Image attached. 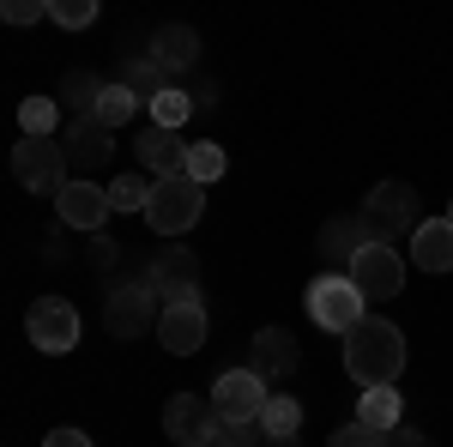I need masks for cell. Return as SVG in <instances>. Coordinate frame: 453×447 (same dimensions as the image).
Masks as SVG:
<instances>
[{
    "mask_svg": "<svg viewBox=\"0 0 453 447\" xmlns=\"http://www.w3.org/2000/svg\"><path fill=\"white\" fill-rule=\"evenodd\" d=\"M145 55H151L164 73H188L194 61H200V31H194V25H157Z\"/></svg>",
    "mask_w": 453,
    "mask_h": 447,
    "instance_id": "cell-18",
    "label": "cell"
},
{
    "mask_svg": "<svg viewBox=\"0 0 453 447\" xmlns=\"http://www.w3.org/2000/svg\"><path fill=\"white\" fill-rule=\"evenodd\" d=\"M260 429H266V442H296V429H303V405H296L290 393H273L266 412H260Z\"/></svg>",
    "mask_w": 453,
    "mask_h": 447,
    "instance_id": "cell-23",
    "label": "cell"
},
{
    "mask_svg": "<svg viewBox=\"0 0 453 447\" xmlns=\"http://www.w3.org/2000/svg\"><path fill=\"white\" fill-rule=\"evenodd\" d=\"M375 242H381V230H375L363 212H339V218L320 224V242H314V248H320L326 266H345V273H350V260H357L363 248H375Z\"/></svg>",
    "mask_w": 453,
    "mask_h": 447,
    "instance_id": "cell-12",
    "label": "cell"
},
{
    "mask_svg": "<svg viewBox=\"0 0 453 447\" xmlns=\"http://www.w3.org/2000/svg\"><path fill=\"white\" fill-rule=\"evenodd\" d=\"M266 381L254 375V369H224V375L211 381V412L224 417V423H260L266 412Z\"/></svg>",
    "mask_w": 453,
    "mask_h": 447,
    "instance_id": "cell-9",
    "label": "cell"
},
{
    "mask_svg": "<svg viewBox=\"0 0 453 447\" xmlns=\"http://www.w3.org/2000/svg\"><path fill=\"white\" fill-rule=\"evenodd\" d=\"M248 369L260 381H290L303 369V344L290 339L284 327H260V333L248 339Z\"/></svg>",
    "mask_w": 453,
    "mask_h": 447,
    "instance_id": "cell-13",
    "label": "cell"
},
{
    "mask_svg": "<svg viewBox=\"0 0 453 447\" xmlns=\"http://www.w3.org/2000/svg\"><path fill=\"white\" fill-rule=\"evenodd\" d=\"M55 212H61V224H67V230L97 236V230H104V218L115 206H109V188H97V181H67V188H61V200H55Z\"/></svg>",
    "mask_w": 453,
    "mask_h": 447,
    "instance_id": "cell-14",
    "label": "cell"
},
{
    "mask_svg": "<svg viewBox=\"0 0 453 447\" xmlns=\"http://www.w3.org/2000/svg\"><path fill=\"white\" fill-rule=\"evenodd\" d=\"M12 175H19L25 194H49V200H61V188L73 181L61 139H19V145H12Z\"/></svg>",
    "mask_w": 453,
    "mask_h": 447,
    "instance_id": "cell-4",
    "label": "cell"
},
{
    "mask_svg": "<svg viewBox=\"0 0 453 447\" xmlns=\"http://www.w3.org/2000/svg\"><path fill=\"white\" fill-rule=\"evenodd\" d=\"M25 333L42 357H67L73 344H79V309H73L67 297H36L31 309H25Z\"/></svg>",
    "mask_w": 453,
    "mask_h": 447,
    "instance_id": "cell-8",
    "label": "cell"
},
{
    "mask_svg": "<svg viewBox=\"0 0 453 447\" xmlns=\"http://www.w3.org/2000/svg\"><path fill=\"white\" fill-rule=\"evenodd\" d=\"M42 447H97V442H91L85 429H73V423H67V429H49V435H42Z\"/></svg>",
    "mask_w": 453,
    "mask_h": 447,
    "instance_id": "cell-35",
    "label": "cell"
},
{
    "mask_svg": "<svg viewBox=\"0 0 453 447\" xmlns=\"http://www.w3.org/2000/svg\"><path fill=\"white\" fill-rule=\"evenodd\" d=\"M363 218L381 230V242L393 236H418V224H423V212H418V188L411 181H375L369 188V200H363Z\"/></svg>",
    "mask_w": 453,
    "mask_h": 447,
    "instance_id": "cell-6",
    "label": "cell"
},
{
    "mask_svg": "<svg viewBox=\"0 0 453 447\" xmlns=\"http://www.w3.org/2000/svg\"><path fill=\"white\" fill-rule=\"evenodd\" d=\"M49 19L67 25V31H85L97 19V0H49Z\"/></svg>",
    "mask_w": 453,
    "mask_h": 447,
    "instance_id": "cell-30",
    "label": "cell"
},
{
    "mask_svg": "<svg viewBox=\"0 0 453 447\" xmlns=\"http://www.w3.org/2000/svg\"><path fill=\"white\" fill-rule=\"evenodd\" d=\"M0 19L6 25H36V19H49V0H6Z\"/></svg>",
    "mask_w": 453,
    "mask_h": 447,
    "instance_id": "cell-33",
    "label": "cell"
},
{
    "mask_svg": "<svg viewBox=\"0 0 453 447\" xmlns=\"http://www.w3.org/2000/svg\"><path fill=\"white\" fill-rule=\"evenodd\" d=\"M121 85H127V91H134V97L151 109L164 91H170V73L157 67L151 55H134V49H127V61H121Z\"/></svg>",
    "mask_w": 453,
    "mask_h": 447,
    "instance_id": "cell-21",
    "label": "cell"
},
{
    "mask_svg": "<svg viewBox=\"0 0 453 447\" xmlns=\"http://www.w3.org/2000/svg\"><path fill=\"white\" fill-rule=\"evenodd\" d=\"M399 417H405V399H399V387H369L363 399H357V423H369V429H399Z\"/></svg>",
    "mask_w": 453,
    "mask_h": 447,
    "instance_id": "cell-22",
    "label": "cell"
},
{
    "mask_svg": "<svg viewBox=\"0 0 453 447\" xmlns=\"http://www.w3.org/2000/svg\"><path fill=\"white\" fill-rule=\"evenodd\" d=\"M145 200H151V175H134V170H127V175H115V181H109V206H115V212H145Z\"/></svg>",
    "mask_w": 453,
    "mask_h": 447,
    "instance_id": "cell-27",
    "label": "cell"
},
{
    "mask_svg": "<svg viewBox=\"0 0 453 447\" xmlns=\"http://www.w3.org/2000/svg\"><path fill=\"white\" fill-rule=\"evenodd\" d=\"M140 164L151 181H164V175H181V164H188V145H181V134H170V127H157V121H145L140 127Z\"/></svg>",
    "mask_w": 453,
    "mask_h": 447,
    "instance_id": "cell-17",
    "label": "cell"
},
{
    "mask_svg": "<svg viewBox=\"0 0 453 447\" xmlns=\"http://www.w3.org/2000/svg\"><path fill=\"white\" fill-rule=\"evenodd\" d=\"M448 224H453V200H448Z\"/></svg>",
    "mask_w": 453,
    "mask_h": 447,
    "instance_id": "cell-37",
    "label": "cell"
},
{
    "mask_svg": "<svg viewBox=\"0 0 453 447\" xmlns=\"http://www.w3.org/2000/svg\"><path fill=\"white\" fill-rule=\"evenodd\" d=\"M211 423H218V412H211V399H200V393H175L170 405H164V435H175V447L206 442Z\"/></svg>",
    "mask_w": 453,
    "mask_h": 447,
    "instance_id": "cell-15",
    "label": "cell"
},
{
    "mask_svg": "<svg viewBox=\"0 0 453 447\" xmlns=\"http://www.w3.org/2000/svg\"><path fill=\"white\" fill-rule=\"evenodd\" d=\"M194 109H200V104H194V97H188L181 85H170V91H164V97L151 104V121H157V127H170V134H181V121H188Z\"/></svg>",
    "mask_w": 453,
    "mask_h": 447,
    "instance_id": "cell-28",
    "label": "cell"
},
{
    "mask_svg": "<svg viewBox=\"0 0 453 447\" xmlns=\"http://www.w3.org/2000/svg\"><path fill=\"white\" fill-rule=\"evenodd\" d=\"M157 344L175 351V357H194V351L206 344V303H175V309H164Z\"/></svg>",
    "mask_w": 453,
    "mask_h": 447,
    "instance_id": "cell-16",
    "label": "cell"
},
{
    "mask_svg": "<svg viewBox=\"0 0 453 447\" xmlns=\"http://www.w3.org/2000/svg\"><path fill=\"white\" fill-rule=\"evenodd\" d=\"M109 79H97L91 67H73L67 79H61V91H55V104L67 109L73 121H97V104H104Z\"/></svg>",
    "mask_w": 453,
    "mask_h": 447,
    "instance_id": "cell-19",
    "label": "cell"
},
{
    "mask_svg": "<svg viewBox=\"0 0 453 447\" xmlns=\"http://www.w3.org/2000/svg\"><path fill=\"white\" fill-rule=\"evenodd\" d=\"M61 151H67L73 181H91V175L115 158V134H109L104 121H67V127H61Z\"/></svg>",
    "mask_w": 453,
    "mask_h": 447,
    "instance_id": "cell-11",
    "label": "cell"
},
{
    "mask_svg": "<svg viewBox=\"0 0 453 447\" xmlns=\"http://www.w3.org/2000/svg\"><path fill=\"white\" fill-rule=\"evenodd\" d=\"M157 320H164V303H157V290H151L145 278H121V284H109V297H104L109 339L134 344L145 327H157Z\"/></svg>",
    "mask_w": 453,
    "mask_h": 447,
    "instance_id": "cell-3",
    "label": "cell"
},
{
    "mask_svg": "<svg viewBox=\"0 0 453 447\" xmlns=\"http://www.w3.org/2000/svg\"><path fill=\"white\" fill-rule=\"evenodd\" d=\"M381 447H435L423 429H411V423H399V429H387L381 435Z\"/></svg>",
    "mask_w": 453,
    "mask_h": 447,
    "instance_id": "cell-34",
    "label": "cell"
},
{
    "mask_svg": "<svg viewBox=\"0 0 453 447\" xmlns=\"http://www.w3.org/2000/svg\"><path fill=\"white\" fill-rule=\"evenodd\" d=\"M345 278L363 290V297H375V303H381V297H399V290H405V260H399V248H393V242H375V248H363V254L350 260Z\"/></svg>",
    "mask_w": 453,
    "mask_h": 447,
    "instance_id": "cell-10",
    "label": "cell"
},
{
    "mask_svg": "<svg viewBox=\"0 0 453 447\" xmlns=\"http://www.w3.org/2000/svg\"><path fill=\"white\" fill-rule=\"evenodd\" d=\"M230 170V158H224V145H188V164H181V175H194V181H200V188H211V181H218V175Z\"/></svg>",
    "mask_w": 453,
    "mask_h": 447,
    "instance_id": "cell-26",
    "label": "cell"
},
{
    "mask_svg": "<svg viewBox=\"0 0 453 447\" xmlns=\"http://www.w3.org/2000/svg\"><path fill=\"white\" fill-rule=\"evenodd\" d=\"M206 442L211 447H266V429H260V423H224V417H218Z\"/></svg>",
    "mask_w": 453,
    "mask_h": 447,
    "instance_id": "cell-29",
    "label": "cell"
},
{
    "mask_svg": "<svg viewBox=\"0 0 453 447\" xmlns=\"http://www.w3.org/2000/svg\"><path fill=\"white\" fill-rule=\"evenodd\" d=\"M85 260H91V266H97V273H109V266H115V260H121V242L109 236V230H97V236L85 242Z\"/></svg>",
    "mask_w": 453,
    "mask_h": 447,
    "instance_id": "cell-32",
    "label": "cell"
},
{
    "mask_svg": "<svg viewBox=\"0 0 453 447\" xmlns=\"http://www.w3.org/2000/svg\"><path fill=\"white\" fill-rule=\"evenodd\" d=\"M345 369L363 393H369V387H393V381L405 375V333H399L393 320H375V314H369L345 339Z\"/></svg>",
    "mask_w": 453,
    "mask_h": 447,
    "instance_id": "cell-1",
    "label": "cell"
},
{
    "mask_svg": "<svg viewBox=\"0 0 453 447\" xmlns=\"http://www.w3.org/2000/svg\"><path fill=\"white\" fill-rule=\"evenodd\" d=\"M326 447H381V429H369V423H339L333 435H326Z\"/></svg>",
    "mask_w": 453,
    "mask_h": 447,
    "instance_id": "cell-31",
    "label": "cell"
},
{
    "mask_svg": "<svg viewBox=\"0 0 453 447\" xmlns=\"http://www.w3.org/2000/svg\"><path fill=\"white\" fill-rule=\"evenodd\" d=\"M140 278L157 290L164 309H175V303H200V260H194L188 248H157V254L145 260Z\"/></svg>",
    "mask_w": 453,
    "mask_h": 447,
    "instance_id": "cell-7",
    "label": "cell"
},
{
    "mask_svg": "<svg viewBox=\"0 0 453 447\" xmlns=\"http://www.w3.org/2000/svg\"><path fill=\"white\" fill-rule=\"evenodd\" d=\"M19 127H25V139H55L61 104H55V97H25V104H19Z\"/></svg>",
    "mask_w": 453,
    "mask_h": 447,
    "instance_id": "cell-24",
    "label": "cell"
},
{
    "mask_svg": "<svg viewBox=\"0 0 453 447\" xmlns=\"http://www.w3.org/2000/svg\"><path fill=\"white\" fill-rule=\"evenodd\" d=\"M363 303H369V297H363L345 273H320L309 284V320H314V327H326V333H357V327L369 320Z\"/></svg>",
    "mask_w": 453,
    "mask_h": 447,
    "instance_id": "cell-5",
    "label": "cell"
},
{
    "mask_svg": "<svg viewBox=\"0 0 453 447\" xmlns=\"http://www.w3.org/2000/svg\"><path fill=\"white\" fill-rule=\"evenodd\" d=\"M140 97H134V91H127V85H121V79H109V91H104V104H97V121H104L109 134H115V127H127V121H134V115H140Z\"/></svg>",
    "mask_w": 453,
    "mask_h": 447,
    "instance_id": "cell-25",
    "label": "cell"
},
{
    "mask_svg": "<svg viewBox=\"0 0 453 447\" xmlns=\"http://www.w3.org/2000/svg\"><path fill=\"white\" fill-rule=\"evenodd\" d=\"M266 447H303V442H266Z\"/></svg>",
    "mask_w": 453,
    "mask_h": 447,
    "instance_id": "cell-36",
    "label": "cell"
},
{
    "mask_svg": "<svg viewBox=\"0 0 453 447\" xmlns=\"http://www.w3.org/2000/svg\"><path fill=\"white\" fill-rule=\"evenodd\" d=\"M411 260L423 273H453V224L448 218H423L411 236Z\"/></svg>",
    "mask_w": 453,
    "mask_h": 447,
    "instance_id": "cell-20",
    "label": "cell"
},
{
    "mask_svg": "<svg viewBox=\"0 0 453 447\" xmlns=\"http://www.w3.org/2000/svg\"><path fill=\"white\" fill-rule=\"evenodd\" d=\"M194 447H211V442H194Z\"/></svg>",
    "mask_w": 453,
    "mask_h": 447,
    "instance_id": "cell-38",
    "label": "cell"
},
{
    "mask_svg": "<svg viewBox=\"0 0 453 447\" xmlns=\"http://www.w3.org/2000/svg\"><path fill=\"white\" fill-rule=\"evenodd\" d=\"M200 212H206V188H200L194 175H164V181H151L145 224H151L157 236H181V230H194Z\"/></svg>",
    "mask_w": 453,
    "mask_h": 447,
    "instance_id": "cell-2",
    "label": "cell"
}]
</instances>
